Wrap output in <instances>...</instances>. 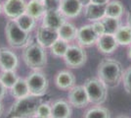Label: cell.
I'll return each mask as SVG.
<instances>
[{"instance_id":"8","label":"cell","mask_w":131,"mask_h":118,"mask_svg":"<svg viewBox=\"0 0 131 118\" xmlns=\"http://www.w3.org/2000/svg\"><path fill=\"white\" fill-rule=\"evenodd\" d=\"M68 101L71 106L75 108H83L87 106L90 102L84 86H73L71 90H69Z\"/></svg>"},{"instance_id":"7","label":"cell","mask_w":131,"mask_h":118,"mask_svg":"<svg viewBox=\"0 0 131 118\" xmlns=\"http://www.w3.org/2000/svg\"><path fill=\"white\" fill-rule=\"evenodd\" d=\"M64 58L66 65L71 69H78L84 66L87 61V54L80 45H70Z\"/></svg>"},{"instance_id":"10","label":"cell","mask_w":131,"mask_h":118,"mask_svg":"<svg viewBox=\"0 0 131 118\" xmlns=\"http://www.w3.org/2000/svg\"><path fill=\"white\" fill-rule=\"evenodd\" d=\"M78 45L82 47H89L96 44L98 35L94 32L91 25H84L77 30V38Z\"/></svg>"},{"instance_id":"15","label":"cell","mask_w":131,"mask_h":118,"mask_svg":"<svg viewBox=\"0 0 131 118\" xmlns=\"http://www.w3.org/2000/svg\"><path fill=\"white\" fill-rule=\"evenodd\" d=\"M55 84L58 89L63 90H69L75 84V77L73 73L69 70L59 71L55 76Z\"/></svg>"},{"instance_id":"4","label":"cell","mask_w":131,"mask_h":118,"mask_svg":"<svg viewBox=\"0 0 131 118\" xmlns=\"http://www.w3.org/2000/svg\"><path fill=\"white\" fill-rule=\"evenodd\" d=\"M5 35L7 42L14 48H22L27 46L30 39L29 33L20 28L16 20H9L6 23Z\"/></svg>"},{"instance_id":"21","label":"cell","mask_w":131,"mask_h":118,"mask_svg":"<svg viewBox=\"0 0 131 118\" xmlns=\"http://www.w3.org/2000/svg\"><path fill=\"white\" fill-rule=\"evenodd\" d=\"M45 7L42 1H38V0H30L28 3H27V9H26V13L28 15H30L35 20H38L41 17H43L45 14Z\"/></svg>"},{"instance_id":"41","label":"cell","mask_w":131,"mask_h":118,"mask_svg":"<svg viewBox=\"0 0 131 118\" xmlns=\"http://www.w3.org/2000/svg\"><path fill=\"white\" fill-rule=\"evenodd\" d=\"M1 10H2V6H1V3H0V13H1Z\"/></svg>"},{"instance_id":"2","label":"cell","mask_w":131,"mask_h":118,"mask_svg":"<svg viewBox=\"0 0 131 118\" xmlns=\"http://www.w3.org/2000/svg\"><path fill=\"white\" fill-rule=\"evenodd\" d=\"M42 96H27L20 99H16V102L13 104L8 112V115L12 117L19 118H31L34 116L35 111L38 105L43 102Z\"/></svg>"},{"instance_id":"14","label":"cell","mask_w":131,"mask_h":118,"mask_svg":"<svg viewBox=\"0 0 131 118\" xmlns=\"http://www.w3.org/2000/svg\"><path fill=\"white\" fill-rule=\"evenodd\" d=\"M66 22V17L60 11H47L42 17V26L58 31Z\"/></svg>"},{"instance_id":"30","label":"cell","mask_w":131,"mask_h":118,"mask_svg":"<svg viewBox=\"0 0 131 118\" xmlns=\"http://www.w3.org/2000/svg\"><path fill=\"white\" fill-rule=\"evenodd\" d=\"M122 83L123 88L127 94L131 95V66L126 69L122 75Z\"/></svg>"},{"instance_id":"37","label":"cell","mask_w":131,"mask_h":118,"mask_svg":"<svg viewBox=\"0 0 131 118\" xmlns=\"http://www.w3.org/2000/svg\"><path fill=\"white\" fill-rule=\"evenodd\" d=\"M2 113H3V104H2V102L0 101V117H1Z\"/></svg>"},{"instance_id":"35","label":"cell","mask_w":131,"mask_h":118,"mask_svg":"<svg viewBox=\"0 0 131 118\" xmlns=\"http://www.w3.org/2000/svg\"><path fill=\"white\" fill-rule=\"evenodd\" d=\"M126 20H127V26H129L131 28V9L128 11V13H127V18H126Z\"/></svg>"},{"instance_id":"13","label":"cell","mask_w":131,"mask_h":118,"mask_svg":"<svg viewBox=\"0 0 131 118\" xmlns=\"http://www.w3.org/2000/svg\"><path fill=\"white\" fill-rule=\"evenodd\" d=\"M97 48L101 53L104 54H111L117 48L118 43L115 39V34H104L98 37V39L96 41Z\"/></svg>"},{"instance_id":"40","label":"cell","mask_w":131,"mask_h":118,"mask_svg":"<svg viewBox=\"0 0 131 118\" xmlns=\"http://www.w3.org/2000/svg\"><path fill=\"white\" fill-rule=\"evenodd\" d=\"M117 118H128V117H126V116H119V117H117Z\"/></svg>"},{"instance_id":"32","label":"cell","mask_w":131,"mask_h":118,"mask_svg":"<svg viewBox=\"0 0 131 118\" xmlns=\"http://www.w3.org/2000/svg\"><path fill=\"white\" fill-rule=\"evenodd\" d=\"M91 26H92L94 32L97 34V35H98V37H100V35H102V34H106L105 27H104V25H103V23H102V21H101V20H100V21H96V22H93Z\"/></svg>"},{"instance_id":"31","label":"cell","mask_w":131,"mask_h":118,"mask_svg":"<svg viewBox=\"0 0 131 118\" xmlns=\"http://www.w3.org/2000/svg\"><path fill=\"white\" fill-rule=\"evenodd\" d=\"M62 0H43L45 10L47 11H60Z\"/></svg>"},{"instance_id":"12","label":"cell","mask_w":131,"mask_h":118,"mask_svg":"<svg viewBox=\"0 0 131 118\" xmlns=\"http://www.w3.org/2000/svg\"><path fill=\"white\" fill-rule=\"evenodd\" d=\"M59 39L58 32L56 30L40 26L36 32V41L44 48H50V46Z\"/></svg>"},{"instance_id":"3","label":"cell","mask_w":131,"mask_h":118,"mask_svg":"<svg viewBox=\"0 0 131 118\" xmlns=\"http://www.w3.org/2000/svg\"><path fill=\"white\" fill-rule=\"evenodd\" d=\"M25 64L32 70H40L47 64V53L42 45L37 42H30L23 51Z\"/></svg>"},{"instance_id":"28","label":"cell","mask_w":131,"mask_h":118,"mask_svg":"<svg viewBox=\"0 0 131 118\" xmlns=\"http://www.w3.org/2000/svg\"><path fill=\"white\" fill-rule=\"evenodd\" d=\"M101 21H102L103 25H104L106 34H115L116 33V31L120 27L119 19H117V18H112L105 16Z\"/></svg>"},{"instance_id":"29","label":"cell","mask_w":131,"mask_h":118,"mask_svg":"<svg viewBox=\"0 0 131 118\" xmlns=\"http://www.w3.org/2000/svg\"><path fill=\"white\" fill-rule=\"evenodd\" d=\"M34 116L50 118L51 117V105L48 102H41L37 107Z\"/></svg>"},{"instance_id":"23","label":"cell","mask_w":131,"mask_h":118,"mask_svg":"<svg viewBox=\"0 0 131 118\" xmlns=\"http://www.w3.org/2000/svg\"><path fill=\"white\" fill-rule=\"evenodd\" d=\"M124 12V7L119 1H110L106 5V16L119 19Z\"/></svg>"},{"instance_id":"1","label":"cell","mask_w":131,"mask_h":118,"mask_svg":"<svg viewBox=\"0 0 131 118\" xmlns=\"http://www.w3.org/2000/svg\"><path fill=\"white\" fill-rule=\"evenodd\" d=\"M123 69L119 62L115 59L106 58L99 63L97 68L98 79L104 83L107 88H115L122 81Z\"/></svg>"},{"instance_id":"22","label":"cell","mask_w":131,"mask_h":118,"mask_svg":"<svg viewBox=\"0 0 131 118\" xmlns=\"http://www.w3.org/2000/svg\"><path fill=\"white\" fill-rule=\"evenodd\" d=\"M115 37L118 45L126 46L131 44V28L129 26H120Z\"/></svg>"},{"instance_id":"18","label":"cell","mask_w":131,"mask_h":118,"mask_svg":"<svg viewBox=\"0 0 131 118\" xmlns=\"http://www.w3.org/2000/svg\"><path fill=\"white\" fill-rule=\"evenodd\" d=\"M84 16L86 20L92 23L102 20L106 16V5L90 3L87 6H85Z\"/></svg>"},{"instance_id":"34","label":"cell","mask_w":131,"mask_h":118,"mask_svg":"<svg viewBox=\"0 0 131 118\" xmlns=\"http://www.w3.org/2000/svg\"><path fill=\"white\" fill-rule=\"evenodd\" d=\"M111 0H91L93 4H100V5H107Z\"/></svg>"},{"instance_id":"26","label":"cell","mask_w":131,"mask_h":118,"mask_svg":"<svg viewBox=\"0 0 131 118\" xmlns=\"http://www.w3.org/2000/svg\"><path fill=\"white\" fill-rule=\"evenodd\" d=\"M83 118H111V112L108 108L98 105L88 109Z\"/></svg>"},{"instance_id":"5","label":"cell","mask_w":131,"mask_h":118,"mask_svg":"<svg viewBox=\"0 0 131 118\" xmlns=\"http://www.w3.org/2000/svg\"><path fill=\"white\" fill-rule=\"evenodd\" d=\"M83 86H84V88L86 90L90 103L101 105L107 101L108 88L98 78L86 79Z\"/></svg>"},{"instance_id":"9","label":"cell","mask_w":131,"mask_h":118,"mask_svg":"<svg viewBox=\"0 0 131 118\" xmlns=\"http://www.w3.org/2000/svg\"><path fill=\"white\" fill-rule=\"evenodd\" d=\"M3 12L10 20H16L24 13H26L27 2L25 0H5L2 6Z\"/></svg>"},{"instance_id":"36","label":"cell","mask_w":131,"mask_h":118,"mask_svg":"<svg viewBox=\"0 0 131 118\" xmlns=\"http://www.w3.org/2000/svg\"><path fill=\"white\" fill-rule=\"evenodd\" d=\"M80 3L82 4V6H87L88 4L91 3V0H78Z\"/></svg>"},{"instance_id":"17","label":"cell","mask_w":131,"mask_h":118,"mask_svg":"<svg viewBox=\"0 0 131 118\" xmlns=\"http://www.w3.org/2000/svg\"><path fill=\"white\" fill-rule=\"evenodd\" d=\"M71 105L69 101L59 99L51 105L50 118H71Z\"/></svg>"},{"instance_id":"43","label":"cell","mask_w":131,"mask_h":118,"mask_svg":"<svg viewBox=\"0 0 131 118\" xmlns=\"http://www.w3.org/2000/svg\"><path fill=\"white\" fill-rule=\"evenodd\" d=\"M38 1H43V0H38Z\"/></svg>"},{"instance_id":"16","label":"cell","mask_w":131,"mask_h":118,"mask_svg":"<svg viewBox=\"0 0 131 118\" xmlns=\"http://www.w3.org/2000/svg\"><path fill=\"white\" fill-rule=\"evenodd\" d=\"M83 6L78 0H62L60 12L67 18H75L81 13Z\"/></svg>"},{"instance_id":"27","label":"cell","mask_w":131,"mask_h":118,"mask_svg":"<svg viewBox=\"0 0 131 118\" xmlns=\"http://www.w3.org/2000/svg\"><path fill=\"white\" fill-rule=\"evenodd\" d=\"M19 77L15 71H2L0 73V82L3 84L7 90H10L15 85Z\"/></svg>"},{"instance_id":"11","label":"cell","mask_w":131,"mask_h":118,"mask_svg":"<svg viewBox=\"0 0 131 118\" xmlns=\"http://www.w3.org/2000/svg\"><path fill=\"white\" fill-rule=\"evenodd\" d=\"M19 65L17 54L10 48L0 47V68L2 71H15Z\"/></svg>"},{"instance_id":"24","label":"cell","mask_w":131,"mask_h":118,"mask_svg":"<svg viewBox=\"0 0 131 118\" xmlns=\"http://www.w3.org/2000/svg\"><path fill=\"white\" fill-rule=\"evenodd\" d=\"M16 22L20 28L27 33H30L31 31H33L36 25V20L30 15H28L27 13H24L20 17L17 18Z\"/></svg>"},{"instance_id":"33","label":"cell","mask_w":131,"mask_h":118,"mask_svg":"<svg viewBox=\"0 0 131 118\" xmlns=\"http://www.w3.org/2000/svg\"><path fill=\"white\" fill-rule=\"evenodd\" d=\"M6 94H7V89H6L5 87L3 86V84L0 82V101L6 96Z\"/></svg>"},{"instance_id":"20","label":"cell","mask_w":131,"mask_h":118,"mask_svg":"<svg viewBox=\"0 0 131 118\" xmlns=\"http://www.w3.org/2000/svg\"><path fill=\"white\" fill-rule=\"evenodd\" d=\"M10 93H11V96L16 99H20V98L29 96V90H28L26 79H18L15 85L10 89Z\"/></svg>"},{"instance_id":"39","label":"cell","mask_w":131,"mask_h":118,"mask_svg":"<svg viewBox=\"0 0 131 118\" xmlns=\"http://www.w3.org/2000/svg\"><path fill=\"white\" fill-rule=\"evenodd\" d=\"M31 118H45V117H38V116H32Z\"/></svg>"},{"instance_id":"6","label":"cell","mask_w":131,"mask_h":118,"mask_svg":"<svg viewBox=\"0 0 131 118\" xmlns=\"http://www.w3.org/2000/svg\"><path fill=\"white\" fill-rule=\"evenodd\" d=\"M29 95L35 96H43L46 95L49 82L46 75L39 70H34L26 78Z\"/></svg>"},{"instance_id":"38","label":"cell","mask_w":131,"mask_h":118,"mask_svg":"<svg viewBox=\"0 0 131 118\" xmlns=\"http://www.w3.org/2000/svg\"><path fill=\"white\" fill-rule=\"evenodd\" d=\"M128 57L131 59V47L129 48V51H128Z\"/></svg>"},{"instance_id":"42","label":"cell","mask_w":131,"mask_h":118,"mask_svg":"<svg viewBox=\"0 0 131 118\" xmlns=\"http://www.w3.org/2000/svg\"><path fill=\"white\" fill-rule=\"evenodd\" d=\"M10 118H19V117H15V116H12V117H10Z\"/></svg>"},{"instance_id":"25","label":"cell","mask_w":131,"mask_h":118,"mask_svg":"<svg viewBox=\"0 0 131 118\" xmlns=\"http://www.w3.org/2000/svg\"><path fill=\"white\" fill-rule=\"evenodd\" d=\"M69 47H70V44L68 41L58 39L50 46V51L54 57H64Z\"/></svg>"},{"instance_id":"19","label":"cell","mask_w":131,"mask_h":118,"mask_svg":"<svg viewBox=\"0 0 131 118\" xmlns=\"http://www.w3.org/2000/svg\"><path fill=\"white\" fill-rule=\"evenodd\" d=\"M58 35H59V39H64L66 41L70 42L71 40L75 39L77 38V29L74 27L73 24L69 23L66 21L60 28L58 29Z\"/></svg>"}]
</instances>
